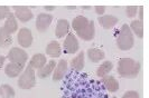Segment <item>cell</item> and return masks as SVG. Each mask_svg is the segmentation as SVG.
Here are the masks:
<instances>
[{
    "label": "cell",
    "instance_id": "1",
    "mask_svg": "<svg viewBox=\"0 0 149 98\" xmlns=\"http://www.w3.org/2000/svg\"><path fill=\"white\" fill-rule=\"evenodd\" d=\"M73 29H74L76 36L81 38L82 40L90 41L95 36V27L94 21L89 20L84 16H77L73 19Z\"/></svg>",
    "mask_w": 149,
    "mask_h": 98
},
{
    "label": "cell",
    "instance_id": "2",
    "mask_svg": "<svg viewBox=\"0 0 149 98\" xmlns=\"http://www.w3.org/2000/svg\"><path fill=\"white\" fill-rule=\"evenodd\" d=\"M140 62L136 61L132 58H121L118 62V73L121 77L134 79L139 75L140 71Z\"/></svg>",
    "mask_w": 149,
    "mask_h": 98
},
{
    "label": "cell",
    "instance_id": "3",
    "mask_svg": "<svg viewBox=\"0 0 149 98\" xmlns=\"http://www.w3.org/2000/svg\"><path fill=\"white\" fill-rule=\"evenodd\" d=\"M134 45V38L129 28V25L125 23L117 37V46L120 50H130Z\"/></svg>",
    "mask_w": 149,
    "mask_h": 98
},
{
    "label": "cell",
    "instance_id": "4",
    "mask_svg": "<svg viewBox=\"0 0 149 98\" xmlns=\"http://www.w3.org/2000/svg\"><path fill=\"white\" fill-rule=\"evenodd\" d=\"M17 84H18L19 88H22L24 90H29L31 88H34L35 85H36L35 69L29 65L27 67H25L22 75L19 76V79H18Z\"/></svg>",
    "mask_w": 149,
    "mask_h": 98
},
{
    "label": "cell",
    "instance_id": "5",
    "mask_svg": "<svg viewBox=\"0 0 149 98\" xmlns=\"http://www.w3.org/2000/svg\"><path fill=\"white\" fill-rule=\"evenodd\" d=\"M63 49L65 53H76L80 49V44L79 40L73 32H68L66 38L64 40V45H63Z\"/></svg>",
    "mask_w": 149,
    "mask_h": 98
},
{
    "label": "cell",
    "instance_id": "6",
    "mask_svg": "<svg viewBox=\"0 0 149 98\" xmlns=\"http://www.w3.org/2000/svg\"><path fill=\"white\" fill-rule=\"evenodd\" d=\"M6 58L10 62H24V64H26V61L28 59V55L22 48L13 47L9 50V53H7Z\"/></svg>",
    "mask_w": 149,
    "mask_h": 98
},
{
    "label": "cell",
    "instance_id": "7",
    "mask_svg": "<svg viewBox=\"0 0 149 98\" xmlns=\"http://www.w3.org/2000/svg\"><path fill=\"white\" fill-rule=\"evenodd\" d=\"M14 9H15L14 15H15L16 19L19 20L20 23H28L34 18L33 11L26 6H15Z\"/></svg>",
    "mask_w": 149,
    "mask_h": 98
},
{
    "label": "cell",
    "instance_id": "8",
    "mask_svg": "<svg viewBox=\"0 0 149 98\" xmlns=\"http://www.w3.org/2000/svg\"><path fill=\"white\" fill-rule=\"evenodd\" d=\"M17 40L19 46H22V48H29L33 44V34L31 30L28 28H22L19 29V32L17 35Z\"/></svg>",
    "mask_w": 149,
    "mask_h": 98
},
{
    "label": "cell",
    "instance_id": "9",
    "mask_svg": "<svg viewBox=\"0 0 149 98\" xmlns=\"http://www.w3.org/2000/svg\"><path fill=\"white\" fill-rule=\"evenodd\" d=\"M25 67H26V64L24 62H9L5 66V74L9 78H16L19 75H22Z\"/></svg>",
    "mask_w": 149,
    "mask_h": 98
},
{
    "label": "cell",
    "instance_id": "10",
    "mask_svg": "<svg viewBox=\"0 0 149 98\" xmlns=\"http://www.w3.org/2000/svg\"><path fill=\"white\" fill-rule=\"evenodd\" d=\"M53 21V16L46 12H40L36 18V28L39 32H44L48 29Z\"/></svg>",
    "mask_w": 149,
    "mask_h": 98
},
{
    "label": "cell",
    "instance_id": "11",
    "mask_svg": "<svg viewBox=\"0 0 149 98\" xmlns=\"http://www.w3.org/2000/svg\"><path fill=\"white\" fill-rule=\"evenodd\" d=\"M67 71V61L62 59L58 61V64L55 66V69L53 71V80L54 82H60L64 78V75Z\"/></svg>",
    "mask_w": 149,
    "mask_h": 98
},
{
    "label": "cell",
    "instance_id": "12",
    "mask_svg": "<svg viewBox=\"0 0 149 98\" xmlns=\"http://www.w3.org/2000/svg\"><path fill=\"white\" fill-rule=\"evenodd\" d=\"M70 32V23L66 19H58L56 29H55V36L57 38H64Z\"/></svg>",
    "mask_w": 149,
    "mask_h": 98
},
{
    "label": "cell",
    "instance_id": "13",
    "mask_svg": "<svg viewBox=\"0 0 149 98\" xmlns=\"http://www.w3.org/2000/svg\"><path fill=\"white\" fill-rule=\"evenodd\" d=\"M3 29L9 32L10 35L15 34L16 31L18 30V21L16 19L15 15L13 12H10L7 16V18L5 19V25H3Z\"/></svg>",
    "mask_w": 149,
    "mask_h": 98
},
{
    "label": "cell",
    "instance_id": "14",
    "mask_svg": "<svg viewBox=\"0 0 149 98\" xmlns=\"http://www.w3.org/2000/svg\"><path fill=\"white\" fill-rule=\"evenodd\" d=\"M119 21V19L116 17V16L112 15H107V16H101L99 17V23L103 27V29L105 30H109L112 29L117 23Z\"/></svg>",
    "mask_w": 149,
    "mask_h": 98
},
{
    "label": "cell",
    "instance_id": "15",
    "mask_svg": "<svg viewBox=\"0 0 149 98\" xmlns=\"http://www.w3.org/2000/svg\"><path fill=\"white\" fill-rule=\"evenodd\" d=\"M55 66H56V62L53 60V59L49 61H47L44 67L38 69V71H37L38 78H40V79L47 78L51 74H53V71H54V69H55Z\"/></svg>",
    "mask_w": 149,
    "mask_h": 98
},
{
    "label": "cell",
    "instance_id": "16",
    "mask_svg": "<svg viewBox=\"0 0 149 98\" xmlns=\"http://www.w3.org/2000/svg\"><path fill=\"white\" fill-rule=\"evenodd\" d=\"M46 53L52 58H58L62 53V47L57 41L53 40L46 47Z\"/></svg>",
    "mask_w": 149,
    "mask_h": 98
},
{
    "label": "cell",
    "instance_id": "17",
    "mask_svg": "<svg viewBox=\"0 0 149 98\" xmlns=\"http://www.w3.org/2000/svg\"><path fill=\"white\" fill-rule=\"evenodd\" d=\"M102 83L104 85V87L110 91V93H116L119 89V82L113 77V76H105L102 78Z\"/></svg>",
    "mask_w": 149,
    "mask_h": 98
},
{
    "label": "cell",
    "instance_id": "18",
    "mask_svg": "<svg viewBox=\"0 0 149 98\" xmlns=\"http://www.w3.org/2000/svg\"><path fill=\"white\" fill-rule=\"evenodd\" d=\"M46 56L43 55V53H35L33 57H31V59L29 61V66L34 68V69H40V68H43L46 65Z\"/></svg>",
    "mask_w": 149,
    "mask_h": 98
},
{
    "label": "cell",
    "instance_id": "19",
    "mask_svg": "<svg viewBox=\"0 0 149 98\" xmlns=\"http://www.w3.org/2000/svg\"><path fill=\"white\" fill-rule=\"evenodd\" d=\"M86 55H88L89 59L92 62H97V61L104 59L105 57L104 51L101 50V49H99V48H90V49H88V51H86Z\"/></svg>",
    "mask_w": 149,
    "mask_h": 98
},
{
    "label": "cell",
    "instance_id": "20",
    "mask_svg": "<svg viewBox=\"0 0 149 98\" xmlns=\"http://www.w3.org/2000/svg\"><path fill=\"white\" fill-rule=\"evenodd\" d=\"M13 44V36L3 29V27L0 28V48H8Z\"/></svg>",
    "mask_w": 149,
    "mask_h": 98
},
{
    "label": "cell",
    "instance_id": "21",
    "mask_svg": "<svg viewBox=\"0 0 149 98\" xmlns=\"http://www.w3.org/2000/svg\"><path fill=\"white\" fill-rule=\"evenodd\" d=\"M84 55L85 53L81 51L77 56H75L74 58L71 60V67L76 71H82L84 68Z\"/></svg>",
    "mask_w": 149,
    "mask_h": 98
},
{
    "label": "cell",
    "instance_id": "22",
    "mask_svg": "<svg viewBox=\"0 0 149 98\" xmlns=\"http://www.w3.org/2000/svg\"><path fill=\"white\" fill-rule=\"evenodd\" d=\"M112 68H113L112 61L108 60V61L102 62L97 69V77H100V78H103V77L109 75V73L112 70Z\"/></svg>",
    "mask_w": 149,
    "mask_h": 98
},
{
    "label": "cell",
    "instance_id": "23",
    "mask_svg": "<svg viewBox=\"0 0 149 98\" xmlns=\"http://www.w3.org/2000/svg\"><path fill=\"white\" fill-rule=\"evenodd\" d=\"M129 28L132 32V35H136L138 38H142L143 37V25H142V21H139V20H132L131 23L129 25Z\"/></svg>",
    "mask_w": 149,
    "mask_h": 98
},
{
    "label": "cell",
    "instance_id": "24",
    "mask_svg": "<svg viewBox=\"0 0 149 98\" xmlns=\"http://www.w3.org/2000/svg\"><path fill=\"white\" fill-rule=\"evenodd\" d=\"M0 96L2 98H14L15 97V90L10 85H1L0 86Z\"/></svg>",
    "mask_w": 149,
    "mask_h": 98
},
{
    "label": "cell",
    "instance_id": "25",
    "mask_svg": "<svg viewBox=\"0 0 149 98\" xmlns=\"http://www.w3.org/2000/svg\"><path fill=\"white\" fill-rule=\"evenodd\" d=\"M126 14L129 18H134L138 14V7L137 6H128L126 8Z\"/></svg>",
    "mask_w": 149,
    "mask_h": 98
},
{
    "label": "cell",
    "instance_id": "26",
    "mask_svg": "<svg viewBox=\"0 0 149 98\" xmlns=\"http://www.w3.org/2000/svg\"><path fill=\"white\" fill-rule=\"evenodd\" d=\"M10 14V9L7 6H0V20H5Z\"/></svg>",
    "mask_w": 149,
    "mask_h": 98
},
{
    "label": "cell",
    "instance_id": "27",
    "mask_svg": "<svg viewBox=\"0 0 149 98\" xmlns=\"http://www.w3.org/2000/svg\"><path fill=\"white\" fill-rule=\"evenodd\" d=\"M121 98H140L139 93L136 90H128L123 94V96Z\"/></svg>",
    "mask_w": 149,
    "mask_h": 98
},
{
    "label": "cell",
    "instance_id": "28",
    "mask_svg": "<svg viewBox=\"0 0 149 98\" xmlns=\"http://www.w3.org/2000/svg\"><path fill=\"white\" fill-rule=\"evenodd\" d=\"M94 8H95V12H97L100 17H101V16L105 12V7H104V6H95Z\"/></svg>",
    "mask_w": 149,
    "mask_h": 98
},
{
    "label": "cell",
    "instance_id": "29",
    "mask_svg": "<svg viewBox=\"0 0 149 98\" xmlns=\"http://www.w3.org/2000/svg\"><path fill=\"white\" fill-rule=\"evenodd\" d=\"M138 12H139V21H142V19H143V15H142V12H143V8L140 6V7H138Z\"/></svg>",
    "mask_w": 149,
    "mask_h": 98
},
{
    "label": "cell",
    "instance_id": "30",
    "mask_svg": "<svg viewBox=\"0 0 149 98\" xmlns=\"http://www.w3.org/2000/svg\"><path fill=\"white\" fill-rule=\"evenodd\" d=\"M6 57L5 56H0V69L3 67V64H5V61H6Z\"/></svg>",
    "mask_w": 149,
    "mask_h": 98
},
{
    "label": "cell",
    "instance_id": "31",
    "mask_svg": "<svg viewBox=\"0 0 149 98\" xmlns=\"http://www.w3.org/2000/svg\"><path fill=\"white\" fill-rule=\"evenodd\" d=\"M45 9L48 10V11H52V10L55 9V7H53V6H45Z\"/></svg>",
    "mask_w": 149,
    "mask_h": 98
},
{
    "label": "cell",
    "instance_id": "32",
    "mask_svg": "<svg viewBox=\"0 0 149 98\" xmlns=\"http://www.w3.org/2000/svg\"><path fill=\"white\" fill-rule=\"evenodd\" d=\"M112 98H117V97H112Z\"/></svg>",
    "mask_w": 149,
    "mask_h": 98
}]
</instances>
